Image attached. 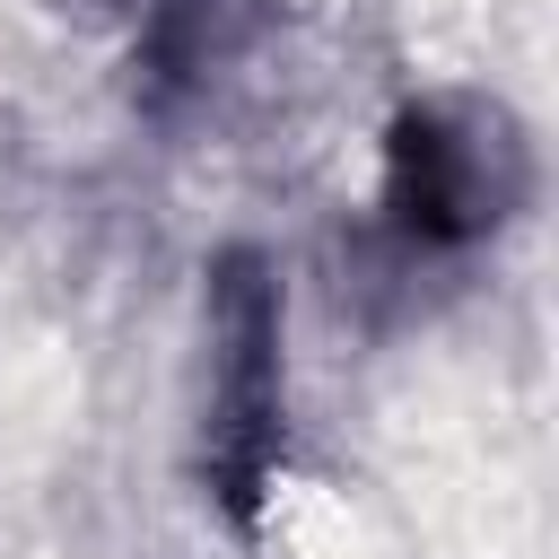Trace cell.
I'll list each match as a JSON object with an SVG mask.
<instances>
[{
  "instance_id": "cell-1",
  "label": "cell",
  "mask_w": 559,
  "mask_h": 559,
  "mask_svg": "<svg viewBox=\"0 0 559 559\" xmlns=\"http://www.w3.org/2000/svg\"><path fill=\"white\" fill-rule=\"evenodd\" d=\"M533 140L498 96H411L384 131V183H376V253L393 280L463 271L480 245H498L533 210Z\"/></svg>"
},
{
  "instance_id": "cell-2",
  "label": "cell",
  "mask_w": 559,
  "mask_h": 559,
  "mask_svg": "<svg viewBox=\"0 0 559 559\" xmlns=\"http://www.w3.org/2000/svg\"><path fill=\"white\" fill-rule=\"evenodd\" d=\"M210 393H201V480L236 524H253L280 454H288V341H280V271L262 245H227L210 262Z\"/></svg>"
}]
</instances>
